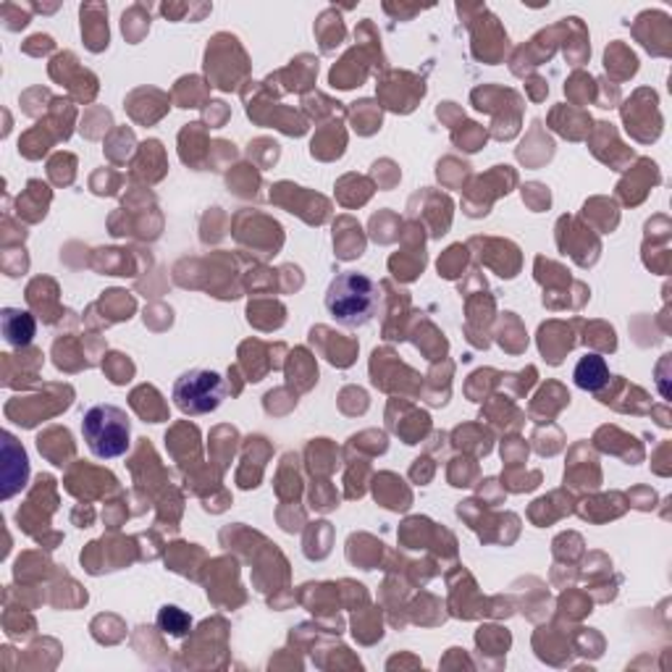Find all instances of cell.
<instances>
[{"mask_svg": "<svg viewBox=\"0 0 672 672\" xmlns=\"http://www.w3.org/2000/svg\"><path fill=\"white\" fill-rule=\"evenodd\" d=\"M327 310L331 321L344 329H363L381 308V287L368 273L344 271L331 279L327 289Z\"/></svg>", "mask_w": 672, "mask_h": 672, "instance_id": "obj_1", "label": "cell"}, {"mask_svg": "<svg viewBox=\"0 0 672 672\" xmlns=\"http://www.w3.org/2000/svg\"><path fill=\"white\" fill-rule=\"evenodd\" d=\"M82 436L97 459H116L130 449L132 421L116 405H92L82 418Z\"/></svg>", "mask_w": 672, "mask_h": 672, "instance_id": "obj_2", "label": "cell"}, {"mask_svg": "<svg viewBox=\"0 0 672 672\" xmlns=\"http://www.w3.org/2000/svg\"><path fill=\"white\" fill-rule=\"evenodd\" d=\"M226 397V381L221 373L195 368L174 381V405L184 415H208L221 407Z\"/></svg>", "mask_w": 672, "mask_h": 672, "instance_id": "obj_3", "label": "cell"}, {"mask_svg": "<svg viewBox=\"0 0 672 672\" xmlns=\"http://www.w3.org/2000/svg\"><path fill=\"white\" fill-rule=\"evenodd\" d=\"M572 379H576V386L583 389V392L597 394L610 384V365L601 355H583L578 360L576 371H572Z\"/></svg>", "mask_w": 672, "mask_h": 672, "instance_id": "obj_4", "label": "cell"}, {"mask_svg": "<svg viewBox=\"0 0 672 672\" xmlns=\"http://www.w3.org/2000/svg\"><path fill=\"white\" fill-rule=\"evenodd\" d=\"M3 334L6 342L13 347H27L34 337V321L30 313H21V310H3Z\"/></svg>", "mask_w": 672, "mask_h": 672, "instance_id": "obj_5", "label": "cell"}, {"mask_svg": "<svg viewBox=\"0 0 672 672\" xmlns=\"http://www.w3.org/2000/svg\"><path fill=\"white\" fill-rule=\"evenodd\" d=\"M158 626L164 633H172L179 639V635H187L189 628H193V620H189L187 612H182L179 607H164L158 614Z\"/></svg>", "mask_w": 672, "mask_h": 672, "instance_id": "obj_6", "label": "cell"}]
</instances>
